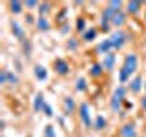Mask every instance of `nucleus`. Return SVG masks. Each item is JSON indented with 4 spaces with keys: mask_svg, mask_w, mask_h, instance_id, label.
Segmentation results:
<instances>
[{
    "mask_svg": "<svg viewBox=\"0 0 146 137\" xmlns=\"http://www.w3.org/2000/svg\"><path fill=\"white\" fill-rule=\"evenodd\" d=\"M137 66H139V59H137V55L135 53L126 55L124 64H122V70H121V73H119V80H121V82H126L128 79H130L131 73L137 71Z\"/></svg>",
    "mask_w": 146,
    "mask_h": 137,
    "instance_id": "f257e3e1",
    "label": "nucleus"
},
{
    "mask_svg": "<svg viewBox=\"0 0 146 137\" xmlns=\"http://www.w3.org/2000/svg\"><path fill=\"white\" fill-rule=\"evenodd\" d=\"M110 42H111L113 49H121L122 46L126 44V35L122 33V31H115V33L110 37Z\"/></svg>",
    "mask_w": 146,
    "mask_h": 137,
    "instance_id": "f03ea898",
    "label": "nucleus"
},
{
    "mask_svg": "<svg viewBox=\"0 0 146 137\" xmlns=\"http://www.w3.org/2000/svg\"><path fill=\"white\" fill-rule=\"evenodd\" d=\"M122 99H124V88L119 86V88L115 90V93H113V97H111V110H119V108H121Z\"/></svg>",
    "mask_w": 146,
    "mask_h": 137,
    "instance_id": "7ed1b4c3",
    "label": "nucleus"
},
{
    "mask_svg": "<svg viewBox=\"0 0 146 137\" xmlns=\"http://www.w3.org/2000/svg\"><path fill=\"white\" fill-rule=\"evenodd\" d=\"M80 119L84 122V126H90L91 124V115H90V106L88 104H80Z\"/></svg>",
    "mask_w": 146,
    "mask_h": 137,
    "instance_id": "20e7f679",
    "label": "nucleus"
},
{
    "mask_svg": "<svg viewBox=\"0 0 146 137\" xmlns=\"http://www.w3.org/2000/svg\"><path fill=\"white\" fill-rule=\"evenodd\" d=\"M121 135L122 137H137V130L133 124H124L121 130Z\"/></svg>",
    "mask_w": 146,
    "mask_h": 137,
    "instance_id": "39448f33",
    "label": "nucleus"
},
{
    "mask_svg": "<svg viewBox=\"0 0 146 137\" xmlns=\"http://www.w3.org/2000/svg\"><path fill=\"white\" fill-rule=\"evenodd\" d=\"M110 49H113V48H111V42H110V39L102 40V42L97 46V51H99V53H104V55H108Z\"/></svg>",
    "mask_w": 146,
    "mask_h": 137,
    "instance_id": "423d86ee",
    "label": "nucleus"
},
{
    "mask_svg": "<svg viewBox=\"0 0 146 137\" xmlns=\"http://www.w3.org/2000/svg\"><path fill=\"white\" fill-rule=\"evenodd\" d=\"M33 71H35V77L38 80H46V79H48V71H46V68L40 66V64H38V66H35Z\"/></svg>",
    "mask_w": 146,
    "mask_h": 137,
    "instance_id": "0eeeda50",
    "label": "nucleus"
},
{
    "mask_svg": "<svg viewBox=\"0 0 146 137\" xmlns=\"http://www.w3.org/2000/svg\"><path fill=\"white\" fill-rule=\"evenodd\" d=\"M55 68H57V73H60V75H66L68 70H70V68H68V64L64 62L62 59H58V61L55 62Z\"/></svg>",
    "mask_w": 146,
    "mask_h": 137,
    "instance_id": "6e6552de",
    "label": "nucleus"
},
{
    "mask_svg": "<svg viewBox=\"0 0 146 137\" xmlns=\"http://www.w3.org/2000/svg\"><path fill=\"white\" fill-rule=\"evenodd\" d=\"M130 88H131V91H133V93H139L141 88H143V79H141V77H135V79L131 80Z\"/></svg>",
    "mask_w": 146,
    "mask_h": 137,
    "instance_id": "1a4fd4ad",
    "label": "nucleus"
},
{
    "mask_svg": "<svg viewBox=\"0 0 146 137\" xmlns=\"http://www.w3.org/2000/svg\"><path fill=\"white\" fill-rule=\"evenodd\" d=\"M124 20H126L124 13H122V11H117L115 17H113V20H111V26H122V24H124Z\"/></svg>",
    "mask_w": 146,
    "mask_h": 137,
    "instance_id": "9d476101",
    "label": "nucleus"
},
{
    "mask_svg": "<svg viewBox=\"0 0 146 137\" xmlns=\"http://www.w3.org/2000/svg\"><path fill=\"white\" fill-rule=\"evenodd\" d=\"M113 62H115V55H113V53H108L106 59H104V64H102L104 70H111V68H113Z\"/></svg>",
    "mask_w": 146,
    "mask_h": 137,
    "instance_id": "9b49d317",
    "label": "nucleus"
},
{
    "mask_svg": "<svg viewBox=\"0 0 146 137\" xmlns=\"http://www.w3.org/2000/svg\"><path fill=\"white\" fill-rule=\"evenodd\" d=\"M11 31H13V33H15V37H17V39H24V31H22V27H20V24H17V22H13V24H11Z\"/></svg>",
    "mask_w": 146,
    "mask_h": 137,
    "instance_id": "f8f14e48",
    "label": "nucleus"
},
{
    "mask_svg": "<svg viewBox=\"0 0 146 137\" xmlns=\"http://www.w3.org/2000/svg\"><path fill=\"white\" fill-rule=\"evenodd\" d=\"M44 97H42V93H36V97H35V112H38V110H42L44 108Z\"/></svg>",
    "mask_w": 146,
    "mask_h": 137,
    "instance_id": "ddd939ff",
    "label": "nucleus"
},
{
    "mask_svg": "<svg viewBox=\"0 0 146 137\" xmlns=\"http://www.w3.org/2000/svg\"><path fill=\"white\" fill-rule=\"evenodd\" d=\"M36 27H38L40 31H48V29H49V22L46 20L44 17H40L38 20H36Z\"/></svg>",
    "mask_w": 146,
    "mask_h": 137,
    "instance_id": "4468645a",
    "label": "nucleus"
},
{
    "mask_svg": "<svg viewBox=\"0 0 146 137\" xmlns=\"http://www.w3.org/2000/svg\"><path fill=\"white\" fill-rule=\"evenodd\" d=\"M22 6H24L22 2H9V9H11V13H15V15L22 13Z\"/></svg>",
    "mask_w": 146,
    "mask_h": 137,
    "instance_id": "2eb2a0df",
    "label": "nucleus"
},
{
    "mask_svg": "<svg viewBox=\"0 0 146 137\" xmlns=\"http://www.w3.org/2000/svg\"><path fill=\"white\" fill-rule=\"evenodd\" d=\"M141 6H143L141 2H128L126 7H128V11H130V13H137L141 9Z\"/></svg>",
    "mask_w": 146,
    "mask_h": 137,
    "instance_id": "dca6fc26",
    "label": "nucleus"
},
{
    "mask_svg": "<svg viewBox=\"0 0 146 137\" xmlns=\"http://www.w3.org/2000/svg\"><path fill=\"white\" fill-rule=\"evenodd\" d=\"M64 106H66V112H68V113H71L73 108H75V102H73V99L66 97V99H64Z\"/></svg>",
    "mask_w": 146,
    "mask_h": 137,
    "instance_id": "f3484780",
    "label": "nucleus"
},
{
    "mask_svg": "<svg viewBox=\"0 0 146 137\" xmlns=\"http://www.w3.org/2000/svg\"><path fill=\"white\" fill-rule=\"evenodd\" d=\"M104 126H106V119H104L102 115H100V117H97V119H95V128H97V130H102V128Z\"/></svg>",
    "mask_w": 146,
    "mask_h": 137,
    "instance_id": "a211bd4d",
    "label": "nucleus"
},
{
    "mask_svg": "<svg viewBox=\"0 0 146 137\" xmlns=\"http://www.w3.org/2000/svg\"><path fill=\"white\" fill-rule=\"evenodd\" d=\"M102 68L104 66H100V64H93V68H91V75H93V77H99L100 73H102Z\"/></svg>",
    "mask_w": 146,
    "mask_h": 137,
    "instance_id": "6ab92c4d",
    "label": "nucleus"
},
{
    "mask_svg": "<svg viewBox=\"0 0 146 137\" xmlns=\"http://www.w3.org/2000/svg\"><path fill=\"white\" fill-rule=\"evenodd\" d=\"M95 35H97V31H95V29L84 31V39H86V40H93V39H95Z\"/></svg>",
    "mask_w": 146,
    "mask_h": 137,
    "instance_id": "aec40b11",
    "label": "nucleus"
},
{
    "mask_svg": "<svg viewBox=\"0 0 146 137\" xmlns=\"http://www.w3.org/2000/svg\"><path fill=\"white\" fill-rule=\"evenodd\" d=\"M77 90H79V91H84L86 90V80L84 79H79V80H77Z\"/></svg>",
    "mask_w": 146,
    "mask_h": 137,
    "instance_id": "412c9836",
    "label": "nucleus"
},
{
    "mask_svg": "<svg viewBox=\"0 0 146 137\" xmlns=\"http://www.w3.org/2000/svg\"><path fill=\"white\" fill-rule=\"evenodd\" d=\"M44 135H46V137H55L53 126H46V130H44Z\"/></svg>",
    "mask_w": 146,
    "mask_h": 137,
    "instance_id": "4be33fe9",
    "label": "nucleus"
},
{
    "mask_svg": "<svg viewBox=\"0 0 146 137\" xmlns=\"http://www.w3.org/2000/svg\"><path fill=\"white\" fill-rule=\"evenodd\" d=\"M38 9H40V15H46V13L49 11V4H40Z\"/></svg>",
    "mask_w": 146,
    "mask_h": 137,
    "instance_id": "5701e85b",
    "label": "nucleus"
},
{
    "mask_svg": "<svg viewBox=\"0 0 146 137\" xmlns=\"http://www.w3.org/2000/svg\"><path fill=\"white\" fill-rule=\"evenodd\" d=\"M44 113H46V115H48V117H51L53 115V110H51V106H49V104H44Z\"/></svg>",
    "mask_w": 146,
    "mask_h": 137,
    "instance_id": "b1692460",
    "label": "nucleus"
},
{
    "mask_svg": "<svg viewBox=\"0 0 146 137\" xmlns=\"http://www.w3.org/2000/svg\"><path fill=\"white\" fill-rule=\"evenodd\" d=\"M121 4H122V2H119V0H111V2H110V7H113L115 11H119V7H121Z\"/></svg>",
    "mask_w": 146,
    "mask_h": 137,
    "instance_id": "393cba45",
    "label": "nucleus"
},
{
    "mask_svg": "<svg viewBox=\"0 0 146 137\" xmlns=\"http://www.w3.org/2000/svg\"><path fill=\"white\" fill-rule=\"evenodd\" d=\"M6 82H7V70H4L0 75V84H6Z\"/></svg>",
    "mask_w": 146,
    "mask_h": 137,
    "instance_id": "a878e982",
    "label": "nucleus"
},
{
    "mask_svg": "<svg viewBox=\"0 0 146 137\" xmlns=\"http://www.w3.org/2000/svg\"><path fill=\"white\" fill-rule=\"evenodd\" d=\"M26 7H35V6H40L38 2H35V0H27V2H24Z\"/></svg>",
    "mask_w": 146,
    "mask_h": 137,
    "instance_id": "bb28decb",
    "label": "nucleus"
},
{
    "mask_svg": "<svg viewBox=\"0 0 146 137\" xmlns=\"http://www.w3.org/2000/svg\"><path fill=\"white\" fill-rule=\"evenodd\" d=\"M7 80L11 82V84H17V77L13 75V73H9V71H7Z\"/></svg>",
    "mask_w": 146,
    "mask_h": 137,
    "instance_id": "cd10ccee",
    "label": "nucleus"
},
{
    "mask_svg": "<svg viewBox=\"0 0 146 137\" xmlns=\"http://www.w3.org/2000/svg\"><path fill=\"white\" fill-rule=\"evenodd\" d=\"M77 29H79V31L84 29V20H82V18H79V20H77Z\"/></svg>",
    "mask_w": 146,
    "mask_h": 137,
    "instance_id": "c85d7f7f",
    "label": "nucleus"
},
{
    "mask_svg": "<svg viewBox=\"0 0 146 137\" xmlns=\"http://www.w3.org/2000/svg\"><path fill=\"white\" fill-rule=\"evenodd\" d=\"M68 48H70V49H75L77 48V42H70V44H68Z\"/></svg>",
    "mask_w": 146,
    "mask_h": 137,
    "instance_id": "c756f323",
    "label": "nucleus"
},
{
    "mask_svg": "<svg viewBox=\"0 0 146 137\" xmlns=\"http://www.w3.org/2000/svg\"><path fill=\"white\" fill-rule=\"evenodd\" d=\"M141 104H143V108H146V97H144L143 100H141Z\"/></svg>",
    "mask_w": 146,
    "mask_h": 137,
    "instance_id": "7c9ffc66",
    "label": "nucleus"
}]
</instances>
